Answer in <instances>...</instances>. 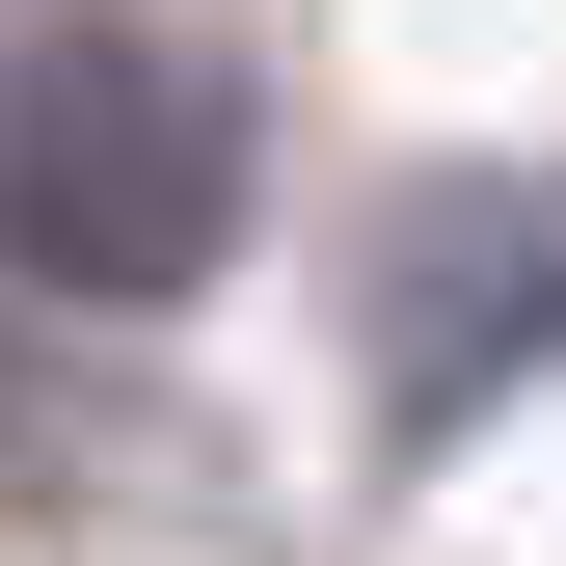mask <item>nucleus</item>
Segmentation results:
<instances>
[{
  "label": "nucleus",
  "mask_w": 566,
  "mask_h": 566,
  "mask_svg": "<svg viewBox=\"0 0 566 566\" xmlns=\"http://www.w3.org/2000/svg\"><path fill=\"white\" fill-rule=\"evenodd\" d=\"M0 243H28V297H108V324L217 297V243H243V82L189 28H54L0 82Z\"/></svg>",
  "instance_id": "obj_1"
}]
</instances>
